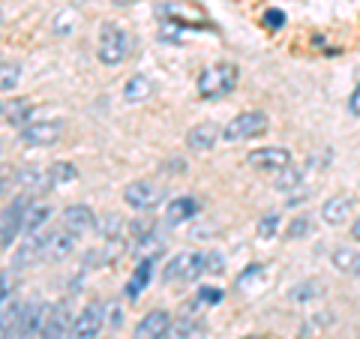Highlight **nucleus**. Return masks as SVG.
I'll use <instances>...</instances> for the list:
<instances>
[{
  "label": "nucleus",
  "mask_w": 360,
  "mask_h": 339,
  "mask_svg": "<svg viewBox=\"0 0 360 339\" xmlns=\"http://www.w3.org/2000/svg\"><path fill=\"white\" fill-rule=\"evenodd\" d=\"M238 84V66L234 63H213L198 75V96L201 99H222Z\"/></svg>",
  "instance_id": "1"
},
{
  "label": "nucleus",
  "mask_w": 360,
  "mask_h": 339,
  "mask_svg": "<svg viewBox=\"0 0 360 339\" xmlns=\"http://www.w3.org/2000/svg\"><path fill=\"white\" fill-rule=\"evenodd\" d=\"M132 54V39L120 25H103L99 30V60L105 66H120Z\"/></svg>",
  "instance_id": "2"
},
{
  "label": "nucleus",
  "mask_w": 360,
  "mask_h": 339,
  "mask_svg": "<svg viewBox=\"0 0 360 339\" xmlns=\"http://www.w3.org/2000/svg\"><path fill=\"white\" fill-rule=\"evenodd\" d=\"M49 309L51 307H45V303H25L18 312V319L13 321V327L4 333V339H33L37 333H42Z\"/></svg>",
  "instance_id": "3"
},
{
  "label": "nucleus",
  "mask_w": 360,
  "mask_h": 339,
  "mask_svg": "<svg viewBox=\"0 0 360 339\" xmlns=\"http://www.w3.org/2000/svg\"><path fill=\"white\" fill-rule=\"evenodd\" d=\"M267 115L264 111H243L234 120L225 123L222 129V139L225 141H246V139H255V135H264L267 132Z\"/></svg>",
  "instance_id": "4"
},
{
  "label": "nucleus",
  "mask_w": 360,
  "mask_h": 339,
  "mask_svg": "<svg viewBox=\"0 0 360 339\" xmlns=\"http://www.w3.org/2000/svg\"><path fill=\"white\" fill-rule=\"evenodd\" d=\"M201 274H207L205 270V252H180L162 270L165 282H193Z\"/></svg>",
  "instance_id": "5"
},
{
  "label": "nucleus",
  "mask_w": 360,
  "mask_h": 339,
  "mask_svg": "<svg viewBox=\"0 0 360 339\" xmlns=\"http://www.w3.org/2000/svg\"><path fill=\"white\" fill-rule=\"evenodd\" d=\"M27 210H30V196H18L13 205L4 210V217H0V246H9L15 241V234L25 229V219H27Z\"/></svg>",
  "instance_id": "6"
},
{
  "label": "nucleus",
  "mask_w": 360,
  "mask_h": 339,
  "mask_svg": "<svg viewBox=\"0 0 360 339\" xmlns=\"http://www.w3.org/2000/svg\"><path fill=\"white\" fill-rule=\"evenodd\" d=\"M105 324V303L103 300H90L87 307L75 315L72 321V339H96L99 331Z\"/></svg>",
  "instance_id": "7"
},
{
  "label": "nucleus",
  "mask_w": 360,
  "mask_h": 339,
  "mask_svg": "<svg viewBox=\"0 0 360 339\" xmlns=\"http://www.w3.org/2000/svg\"><path fill=\"white\" fill-rule=\"evenodd\" d=\"M123 201H127L132 210H150L162 201V192L156 184H150V180H135V184L123 189Z\"/></svg>",
  "instance_id": "8"
},
{
  "label": "nucleus",
  "mask_w": 360,
  "mask_h": 339,
  "mask_svg": "<svg viewBox=\"0 0 360 339\" xmlns=\"http://www.w3.org/2000/svg\"><path fill=\"white\" fill-rule=\"evenodd\" d=\"M60 132H63L60 120H37L21 129V141L30 144V148H49V144L60 139Z\"/></svg>",
  "instance_id": "9"
},
{
  "label": "nucleus",
  "mask_w": 360,
  "mask_h": 339,
  "mask_svg": "<svg viewBox=\"0 0 360 339\" xmlns=\"http://www.w3.org/2000/svg\"><path fill=\"white\" fill-rule=\"evenodd\" d=\"M172 333V312L153 309L135 324V339H165Z\"/></svg>",
  "instance_id": "10"
},
{
  "label": "nucleus",
  "mask_w": 360,
  "mask_h": 339,
  "mask_svg": "<svg viewBox=\"0 0 360 339\" xmlns=\"http://www.w3.org/2000/svg\"><path fill=\"white\" fill-rule=\"evenodd\" d=\"M246 162L258 172H283L291 165V153L285 148H258L252 153H246Z\"/></svg>",
  "instance_id": "11"
},
{
  "label": "nucleus",
  "mask_w": 360,
  "mask_h": 339,
  "mask_svg": "<svg viewBox=\"0 0 360 339\" xmlns=\"http://www.w3.org/2000/svg\"><path fill=\"white\" fill-rule=\"evenodd\" d=\"M94 225H96V217H94V210H90L87 205H70L60 213V229L75 234V237L84 234L87 229H94Z\"/></svg>",
  "instance_id": "12"
},
{
  "label": "nucleus",
  "mask_w": 360,
  "mask_h": 339,
  "mask_svg": "<svg viewBox=\"0 0 360 339\" xmlns=\"http://www.w3.org/2000/svg\"><path fill=\"white\" fill-rule=\"evenodd\" d=\"M219 135H222V132H219L217 123H210V120L195 123V127L186 132V148L195 151V153H207V151L217 148V139H219Z\"/></svg>",
  "instance_id": "13"
},
{
  "label": "nucleus",
  "mask_w": 360,
  "mask_h": 339,
  "mask_svg": "<svg viewBox=\"0 0 360 339\" xmlns=\"http://www.w3.org/2000/svg\"><path fill=\"white\" fill-rule=\"evenodd\" d=\"M49 241H51V234H30L15 252V270L30 267L37 258H42L45 252H49Z\"/></svg>",
  "instance_id": "14"
},
{
  "label": "nucleus",
  "mask_w": 360,
  "mask_h": 339,
  "mask_svg": "<svg viewBox=\"0 0 360 339\" xmlns=\"http://www.w3.org/2000/svg\"><path fill=\"white\" fill-rule=\"evenodd\" d=\"M352 207H354V201L348 196H333V198H328L321 205V217H324V222H330V225H342L348 217H352Z\"/></svg>",
  "instance_id": "15"
},
{
  "label": "nucleus",
  "mask_w": 360,
  "mask_h": 339,
  "mask_svg": "<svg viewBox=\"0 0 360 339\" xmlns=\"http://www.w3.org/2000/svg\"><path fill=\"white\" fill-rule=\"evenodd\" d=\"M150 274H153V258H144V262L132 270V276L127 282V288H123V295H127V300H139L141 298V291L148 288V282H150Z\"/></svg>",
  "instance_id": "16"
},
{
  "label": "nucleus",
  "mask_w": 360,
  "mask_h": 339,
  "mask_svg": "<svg viewBox=\"0 0 360 339\" xmlns=\"http://www.w3.org/2000/svg\"><path fill=\"white\" fill-rule=\"evenodd\" d=\"M195 213H198V201H195L193 196H180V198H174L172 205H168L165 219H168V225H177V222L193 219Z\"/></svg>",
  "instance_id": "17"
},
{
  "label": "nucleus",
  "mask_w": 360,
  "mask_h": 339,
  "mask_svg": "<svg viewBox=\"0 0 360 339\" xmlns=\"http://www.w3.org/2000/svg\"><path fill=\"white\" fill-rule=\"evenodd\" d=\"M150 94H153V78L144 75V72L132 75L129 82H127V87H123V96H127V103H144V99H150Z\"/></svg>",
  "instance_id": "18"
},
{
  "label": "nucleus",
  "mask_w": 360,
  "mask_h": 339,
  "mask_svg": "<svg viewBox=\"0 0 360 339\" xmlns=\"http://www.w3.org/2000/svg\"><path fill=\"white\" fill-rule=\"evenodd\" d=\"M72 246H75V234H70V231H54L51 234V241H49V252H45V258L49 262H60V258H66L72 252Z\"/></svg>",
  "instance_id": "19"
},
{
  "label": "nucleus",
  "mask_w": 360,
  "mask_h": 339,
  "mask_svg": "<svg viewBox=\"0 0 360 339\" xmlns=\"http://www.w3.org/2000/svg\"><path fill=\"white\" fill-rule=\"evenodd\" d=\"M21 307H25V303H18L13 295H9L4 303H0V339H4V333H6L9 327H13V321L18 319Z\"/></svg>",
  "instance_id": "20"
},
{
  "label": "nucleus",
  "mask_w": 360,
  "mask_h": 339,
  "mask_svg": "<svg viewBox=\"0 0 360 339\" xmlns=\"http://www.w3.org/2000/svg\"><path fill=\"white\" fill-rule=\"evenodd\" d=\"M174 339H207V327L195 319H184L174 324Z\"/></svg>",
  "instance_id": "21"
},
{
  "label": "nucleus",
  "mask_w": 360,
  "mask_h": 339,
  "mask_svg": "<svg viewBox=\"0 0 360 339\" xmlns=\"http://www.w3.org/2000/svg\"><path fill=\"white\" fill-rule=\"evenodd\" d=\"M75 177H78V172H75L72 162H54V165L49 168V184H51V189L70 184V180H75Z\"/></svg>",
  "instance_id": "22"
},
{
  "label": "nucleus",
  "mask_w": 360,
  "mask_h": 339,
  "mask_svg": "<svg viewBox=\"0 0 360 339\" xmlns=\"http://www.w3.org/2000/svg\"><path fill=\"white\" fill-rule=\"evenodd\" d=\"M51 217V207L49 205H30V210H27V219H25V229L30 231V234H37L42 225H45V219Z\"/></svg>",
  "instance_id": "23"
},
{
  "label": "nucleus",
  "mask_w": 360,
  "mask_h": 339,
  "mask_svg": "<svg viewBox=\"0 0 360 339\" xmlns=\"http://www.w3.org/2000/svg\"><path fill=\"white\" fill-rule=\"evenodd\" d=\"M18 78H21V66L18 63H0V94L15 90Z\"/></svg>",
  "instance_id": "24"
},
{
  "label": "nucleus",
  "mask_w": 360,
  "mask_h": 339,
  "mask_svg": "<svg viewBox=\"0 0 360 339\" xmlns=\"http://www.w3.org/2000/svg\"><path fill=\"white\" fill-rule=\"evenodd\" d=\"M279 225H283V217L279 213H264L262 219H258V225H255V231H258V237H276V231H279Z\"/></svg>",
  "instance_id": "25"
},
{
  "label": "nucleus",
  "mask_w": 360,
  "mask_h": 339,
  "mask_svg": "<svg viewBox=\"0 0 360 339\" xmlns=\"http://www.w3.org/2000/svg\"><path fill=\"white\" fill-rule=\"evenodd\" d=\"M96 229L103 237H111V241H117V234L123 229V219L117 217V213H111V217H103V222H96Z\"/></svg>",
  "instance_id": "26"
},
{
  "label": "nucleus",
  "mask_w": 360,
  "mask_h": 339,
  "mask_svg": "<svg viewBox=\"0 0 360 339\" xmlns=\"http://www.w3.org/2000/svg\"><path fill=\"white\" fill-rule=\"evenodd\" d=\"M300 177H303V172H300V168H283V172H279L276 174V186L279 189H291V186H295V184H300Z\"/></svg>",
  "instance_id": "27"
},
{
  "label": "nucleus",
  "mask_w": 360,
  "mask_h": 339,
  "mask_svg": "<svg viewBox=\"0 0 360 339\" xmlns=\"http://www.w3.org/2000/svg\"><path fill=\"white\" fill-rule=\"evenodd\" d=\"M309 217H297L295 222L288 225V241H297V237H303V234H309Z\"/></svg>",
  "instance_id": "28"
},
{
  "label": "nucleus",
  "mask_w": 360,
  "mask_h": 339,
  "mask_svg": "<svg viewBox=\"0 0 360 339\" xmlns=\"http://www.w3.org/2000/svg\"><path fill=\"white\" fill-rule=\"evenodd\" d=\"M333 262H336V267H340V270H354L357 267V255L348 252V250H340L333 255Z\"/></svg>",
  "instance_id": "29"
},
{
  "label": "nucleus",
  "mask_w": 360,
  "mask_h": 339,
  "mask_svg": "<svg viewBox=\"0 0 360 339\" xmlns=\"http://www.w3.org/2000/svg\"><path fill=\"white\" fill-rule=\"evenodd\" d=\"M312 288H319V282H307V286H297L291 298H295V300H309V298L319 295V291H312Z\"/></svg>",
  "instance_id": "30"
},
{
  "label": "nucleus",
  "mask_w": 360,
  "mask_h": 339,
  "mask_svg": "<svg viewBox=\"0 0 360 339\" xmlns=\"http://www.w3.org/2000/svg\"><path fill=\"white\" fill-rule=\"evenodd\" d=\"M264 25H267L270 30H279V27H283V25H285V15H283V13H279V9H270V13L264 15Z\"/></svg>",
  "instance_id": "31"
},
{
  "label": "nucleus",
  "mask_w": 360,
  "mask_h": 339,
  "mask_svg": "<svg viewBox=\"0 0 360 339\" xmlns=\"http://www.w3.org/2000/svg\"><path fill=\"white\" fill-rule=\"evenodd\" d=\"M205 270L207 274H222V255H217V252L205 255Z\"/></svg>",
  "instance_id": "32"
},
{
  "label": "nucleus",
  "mask_w": 360,
  "mask_h": 339,
  "mask_svg": "<svg viewBox=\"0 0 360 339\" xmlns=\"http://www.w3.org/2000/svg\"><path fill=\"white\" fill-rule=\"evenodd\" d=\"M13 295V274H0V303Z\"/></svg>",
  "instance_id": "33"
},
{
  "label": "nucleus",
  "mask_w": 360,
  "mask_h": 339,
  "mask_svg": "<svg viewBox=\"0 0 360 339\" xmlns=\"http://www.w3.org/2000/svg\"><path fill=\"white\" fill-rule=\"evenodd\" d=\"M198 300H201V303H217V300H222V291H219V288H201Z\"/></svg>",
  "instance_id": "34"
},
{
  "label": "nucleus",
  "mask_w": 360,
  "mask_h": 339,
  "mask_svg": "<svg viewBox=\"0 0 360 339\" xmlns=\"http://www.w3.org/2000/svg\"><path fill=\"white\" fill-rule=\"evenodd\" d=\"M348 111H352L354 117H360V84L354 87V94L348 96Z\"/></svg>",
  "instance_id": "35"
},
{
  "label": "nucleus",
  "mask_w": 360,
  "mask_h": 339,
  "mask_svg": "<svg viewBox=\"0 0 360 339\" xmlns=\"http://www.w3.org/2000/svg\"><path fill=\"white\" fill-rule=\"evenodd\" d=\"M352 237H354V241H360V219H354V225H352Z\"/></svg>",
  "instance_id": "36"
},
{
  "label": "nucleus",
  "mask_w": 360,
  "mask_h": 339,
  "mask_svg": "<svg viewBox=\"0 0 360 339\" xmlns=\"http://www.w3.org/2000/svg\"><path fill=\"white\" fill-rule=\"evenodd\" d=\"M115 6H129V4H139V0H111Z\"/></svg>",
  "instance_id": "37"
},
{
  "label": "nucleus",
  "mask_w": 360,
  "mask_h": 339,
  "mask_svg": "<svg viewBox=\"0 0 360 339\" xmlns=\"http://www.w3.org/2000/svg\"><path fill=\"white\" fill-rule=\"evenodd\" d=\"M354 274H360V255H357V267H354Z\"/></svg>",
  "instance_id": "38"
},
{
  "label": "nucleus",
  "mask_w": 360,
  "mask_h": 339,
  "mask_svg": "<svg viewBox=\"0 0 360 339\" xmlns=\"http://www.w3.org/2000/svg\"><path fill=\"white\" fill-rule=\"evenodd\" d=\"M243 339H264V336H243Z\"/></svg>",
  "instance_id": "39"
},
{
  "label": "nucleus",
  "mask_w": 360,
  "mask_h": 339,
  "mask_svg": "<svg viewBox=\"0 0 360 339\" xmlns=\"http://www.w3.org/2000/svg\"><path fill=\"white\" fill-rule=\"evenodd\" d=\"M60 339H72V333H70V336H60Z\"/></svg>",
  "instance_id": "40"
},
{
  "label": "nucleus",
  "mask_w": 360,
  "mask_h": 339,
  "mask_svg": "<svg viewBox=\"0 0 360 339\" xmlns=\"http://www.w3.org/2000/svg\"><path fill=\"white\" fill-rule=\"evenodd\" d=\"M357 339H360V336H357Z\"/></svg>",
  "instance_id": "41"
}]
</instances>
